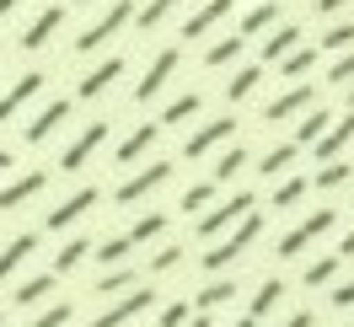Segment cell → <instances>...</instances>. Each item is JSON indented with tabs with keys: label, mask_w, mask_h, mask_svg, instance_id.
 <instances>
[{
	"label": "cell",
	"mask_w": 354,
	"mask_h": 327,
	"mask_svg": "<svg viewBox=\"0 0 354 327\" xmlns=\"http://www.w3.org/2000/svg\"><path fill=\"white\" fill-rule=\"evenodd\" d=\"M258 236H263V215H258V209H247V215L236 220L231 231H225V241H215V247L204 252V268L215 274V268H225V263H236V258H242V252H247V247H252Z\"/></svg>",
	"instance_id": "1"
},
{
	"label": "cell",
	"mask_w": 354,
	"mask_h": 327,
	"mask_svg": "<svg viewBox=\"0 0 354 327\" xmlns=\"http://www.w3.org/2000/svg\"><path fill=\"white\" fill-rule=\"evenodd\" d=\"M129 17H134V6H129V0H113V6H108V17H97V22H91L86 32L75 38V48H81V54H91V48H102V44L113 38V32H118V27L129 22Z\"/></svg>",
	"instance_id": "2"
},
{
	"label": "cell",
	"mask_w": 354,
	"mask_h": 327,
	"mask_svg": "<svg viewBox=\"0 0 354 327\" xmlns=\"http://www.w3.org/2000/svg\"><path fill=\"white\" fill-rule=\"evenodd\" d=\"M247 209H258V204H252V194H231L225 204H215L209 215H199V236H225V231H231Z\"/></svg>",
	"instance_id": "3"
},
{
	"label": "cell",
	"mask_w": 354,
	"mask_h": 327,
	"mask_svg": "<svg viewBox=\"0 0 354 327\" xmlns=\"http://www.w3.org/2000/svg\"><path fill=\"white\" fill-rule=\"evenodd\" d=\"M333 209H317V215H306L301 220V225H295V231H285V236H279V258H295V252H301V247H311V241L322 236V231H333Z\"/></svg>",
	"instance_id": "4"
},
{
	"label": "cell",
	"mask_w": 354,
	"mask_h": 327,
	"mask_svg": "<svg viewBox=\"0 0 354 327\" xmlns=\"http://www.w3.org/2000/svg\"><path fill=\"white\" fill-rule=\"evenodd\" d=\"M231 134H236V118H231V113H221V118H209V124H204L199 134H188L183 156H188V161H199V156H209L215 145H225Z\"/></svg>",
	"instance_id": "5"
},
{
	"label": "cell",
	"mask_w": 354,
	"mask_h": 327,
	"mask_svg": "<svg viewBox=\"0 0 354 327\" xmlns=\"http://www.w3.org/2000/svg\"><path fill=\"white\" fill-rule=\"evenodd\" d=\"M167 177H172V161H151L145 172H134V177H129V183H124V188H118L113 198H118V204H140V198L156 194V188H161Z\"/></svg>",
	"instance_id": "6"
},
{
	"label": "cell",
	"mask_w": 354,
	"mask_h": 327,
	"mask_svg": "<svg viewBox=\"0 0 354 327\" xmlns=\"http://www.w3.org/2000/svg\"><path fill=\"white\" fill-rule=\"evenodd\" d=\"M151 306H156V295H151V290H129L124 301H118V306H108V311H102V317H97L91 327H129L134 317H140V311H151Z\"/></svg>",
	"instance_id": "7"
},
{
	"label": "cell",
	"mask_w": 354,
	"mask_h": 327,
	"mask_svg": "<svg viewBox=\"0 0 354 327\" xmlns=\"http://www.w3.org/2000/svg\"><path fill=\"white\" fill-rule=\"evenodd\" d=\"M91 204H97V188H75L65 204H54V209H48L44 225H48V231H65V225H75L81 215H91Z\"/></svg>",
	"instance_id": "8"
},
{
	"label": "cell",
	"mask_w": 354,
	"mask_h": 327,
	"mask_svg": "<svg viewBox=\"0 0 354 327\" xmlns=\"http://www.w3.org/2000/svg\"><path fill=\"white\" fill-rule=\"evenodd\" d=\"M177 65H183V54H177V48H161V54L151 59V70H145V81H140V91H134V97H140V102H151L156 91L172 81V70H177Z\"/></svg>",
	"instance_id": "9"
},
{
	"label": "cell",
	"mask_w": 354,
	"mask_h": 327,
	"mask_svg": "<svg viewBox=\"0 0 354 327\" xmlns=\"http://www.w3.org/2000/svg\"><path fill=\"white\" fill-rule=\"evenodd\" d=\"M102 140H108V124H86V129H81L75 140H70V151L59 156V167H65V172H81V167H86V156L97 151Z\"/></svg>",
	"instance_id": "10"
},
{
	"label": "cell",
	"mask_w": 354,
	"mask_h": 327,
	"mask_svg": "<svg viewBox=\"0 0 354 327\" xmlns=\"http://www.w3.org/2000/svg\"><path fill=\"white\" fill-rule=\"evenodd\" d=\"M311 102H317V91H311L306 81H301V86H290L285 97H274V102L263 108V118H268V124H285V118H295V113H301V108H311Z\"/></svg>",
	"instance_id": "11"
},
{
	"label": "cell",
	"mask_w": 354,
	"mask_h": 327,
	"mask_svg": "<svg viewBox=\"0 0 354 327\" xmlns=\"http://www.w3.org/2000/svg\"><path fill=\"white\" fill-rule=\"evenodd\" d=\"M349 140H354V108L344 113L338 124H328V134L317 140V161H338V156H344V145H349Z\"/></svg>",
	"instance_id": "12"
},
{
	"label": "cell",
	"mask_w": 354,
	"mask_h": 327,
	"mask_svg": "<svg viewBox=\"0 0 354 327\" xmlns=\"http://www.w3.org/2000/svg\"><path fill=\"white\" fill-rule=\"evenodd\" d=\"M44 183H48V172H22L17 183H6V188H0V209H22L32 194H44Z\"/></svg>",
	"instance_id": "13"
},
{
	"label": "cell",
	"mask_w": 354,
	"mask_h": 327,
	"mask_svg": "<svg viewBox=\"0 0 354 327\" xmlns=\"http://www.w3.org/2000/svg\"><path fill=\"white\" fill-rule=\"evenodd\" d=\"M32 252H38V236H32V231L11 236L6 247H0V279H11V274H17V268H22L27 258H32Z\"/></svg>",
	"instance_id": "14"
},
{
	"label": "cell",
	"mask_w": 354,
	"mask_h": 327,
	"mask_svg": "<svg viewBox=\"0 0 354 327\" xmlns=\"http://www.w3.org/2000/svg\"><path fill=\"white\" fill-rule=\"evenodd\" d=\"M59 22H65V6H48V11H38L32 17V27L22 32V48H44L54 32H59Z\"/></svg>",
	"instance_id": "15"
},
{
	"label": "cell",
	"mask_w": 354,
	"mask_h": 327,
	"mask_svg": "<svg viewBox=\"0 0 354 327\" xmlns=\"http://www.w3.org/2000/svg\"><path fill=\"white\" fill-rule=\"evenodd\" d=\"M38 91H44V75H38V70H27L22 81H17V86L6 91V97H0V124H6V118H11L17 108H22V102H32Z\"/></svg>",
	"instance_id": "16"
},
{
	"label": "cell",
	"mask_w": 354,
	"mask_h": 327,
	"mask_svg": "<svg viewBox=\"0 0 354 327\" xmlns=\"http://www.w3.org/2000/svg\"><path fill=\"white\" fill-rule=\"evenodd\" d=\"M225 17H231V0H209V6H199V11L183 22V38H204V32L215 22H225Z\"/></svg>",
	"instance_id": "17"
},
{
	"label": "cell",
	"mask_w": 354,
	"mask_h": 327,
	"mask_svg": "<svg viewBox=\"0 0 354 327\" xmlns=\"http://www.w3.org/2000/svg\"><path fill=\"white\" fill-rule=\"evenodd\" d=\"M65 118H70V102H48V108L38 113L32 124H27V145H44V140H48L54 129H59Z\"/></svg>",
	"instance_id": "18"
},
{
	"label": "cell",
	"mask_w": 354,
	"mask_h": 327,
	"mask_svg": "<svg viewBox=\"0 0 354 327\" xmlns=\"http://www.w3.org/2000/svg\"><path fill=\"white\" fill-rule=\"evenodd\" d=\"M118 75H124V59H102L97 70H86V75H81V97H102Z\"/></svg>",
	"instance_id": "19"
},
{
	"label": "cell",
	"mask_w": 354,
	"mask_h": 327,
	"mask_svg": "<svg viewBox=\"0 0 354 327\" xmlns=\"http://www.w3.org/2000/svg\"><path fill=\"white\" fill-rule=\"evenodd\" d=\"M156 145V124H140L134 134H124V145H118V167H129V161H140V156Z\"/></svg>",
	"instance_id": "20"
},
{
	"label": "cell",
	"mask_w": 354,
	"mask_h": 327,
	"mask_svg": "<svg viewBox=\"0 0 354 327\" xmlns=\"http://www.w3.org/2000/svg\"><path fill=\"white\" fill-rule=\"evenodd\" d=\"M295 44H301V27H274V32H268V44H263V59H268V65H279Z\"/></svg>",
	"instance_id": "21"
},
{
	"label": "cell",
	"mask_w": 354,
	"mask_h": 327,
	"mask_svg": "<svg viewBox=\"0 0 354 327\" xmlns=\"http://www.w3.org/2000/svg\"><path fill=\"white\" fill-rule=\"evenodd\" d=\"M279 295H285V284H279V279H263V284H258V295H252V306H247V317H252V322H263L268 311L279 306Z\"/></svg>",
	"instance_id": "22"
},
{
	"label": "cell",
	"mask_w": 354,
	"mask_h": 327,
	"mask_svg": "<svg viewBox=\"0 0 354 327\" xmlns=\"http://www.w3.org/2000/svg\"><path fill=\"white\" fill-rule=\"evenodd\" d=\"M258 81H263V65H242L231 75V91H225V97H231V102H247V97L258 91Z\"/></svg>",
	"instance_id": "23"
},
{
	"label": "cell",
	"mask_w": 354,
	"mask_h": 327,
	"mask_svg": "<svg viewBox=\"0 0 354 327\" xmlns=\"http://www.w3.org/2000/svg\"><path fill=\"white\" fill-rule=\"evenodd\" d=\"M274 22H279V6H252L242 17V38H258V32H268Z\"/></svg>",
	"instance_id": "24"
},
{
	"label": "cell",
	"mask_w": 354,
	"mask_h": 327,
	"mask_svg": "<svg viewBox=\"0 0 354 327\" xmlns=\"http://www.w3.org/2000/svg\"><path fill=\"white\" fill-rule=\"evenodd\" d=\"M328 124H333L328 113H322V108H311L306 118H301V129H295V145H317V140L328 134Z\"/></svg>",
	"instance_id": "25"
},
{
	"label": "cell",
	"mask_w": 354,
	"mask_h": 327,
	"mask_svg": "<svg viewBox=\"0 0 354 327\" xmlns=\"http://www.w3.org/2000/svg\"><path fill=\"white\" fill-rule=\"evenodd\" d=\"M295 156H301V145H295V140H290V145H274V151L258 161V172H263V177H279L290 161H295Z\"/></svg>",
	"instance_id": "26"
},
{
	"label": "cell",
	"mask_w": 354,
	"mask_h": 327,
	"mask_svg": "<svg viewBox=\"0 0 354 327\" xmlns=\"http://www.w3.org/2000/svg\"><path fill=\"white\" fill-rule=\"evenodd\" d=\"M54 295V274H32V279L17 290V306H38V301H48Z\"/></svg>",
	"instance_id": "27"
},
{
	"label": "cell",
	"mask_w": 354,
	"mask_h": 327,
	"mask_svg": "<svg viewBox=\"0 0 354 327\" xmlns=\"http://www.w3.org/2000/svg\"><path fill=\"white\" fill-rule=\"evenodd\" d=\"M317 65V48H290L285 59H279V70H285L290 81H306V70Z\"/></svg>",
	"instance_id": "28"
},
{
	"label": "cell",
	"mask_w": 354,
	"mask_h": 327,
	"mask_svg": "<svg viewBox=\"0 0 354 327\" xmlns=\"http://www.w3.org/2000/svg\"><path fill=\"white\" fill-rule=\"evenodd\" d=\"M86 252H91V241H86V236H70L65 247H59V258H54V274H70L75 263L86 258Z\"/></svg>",
	"instance_id": "29"
},
{
	"label": "cell",
	"mask_w": 354,
	"mask_h": 327,
	"mask_svg": "<svg viewBox=\"0 0 354 327\" xmlns=\"http://www.w3.org/2000/svg\"><path fill=\"white\" fill-rule=\"evenodd\" d=\"M231 295H236V284H231V279H215V284H204V290H199V301H194V306H199V311H215V306H225Z\"/></svg>",
	"instance_id": "30"
},
{
	"label": "cell",
	"mask_w": 354,
	"mask_h": 327,
	"mask_svg": "<svg viewBox=\"0 0 354 327\" xmlns=\"http://www.w3.org/2000/svg\"><path fill=\"white\" fill-rule=\"evenodd\" d=\"M349 177H354V167H349V161H322V172L311 177V183H317V188H344Z\"/></svg>",
	"instance_id": "31"
},
{
	"label": "cell",
	"mask_w": 354,
	"mask_h": 327,
	"mask_svg": "<svg viewBox=\"0 0 354 327\" xmlns=\"http://www.w3.org/2000/svg\"><path fill=\"white\" fill-rule=\"evenodd\" d=\"M306 194H311V177H285V183H279V194H274V204L290 209V204H301Z\"/></svg>",
	"instance_id": "32"
},
{
	"label": "cell",
	"mask_w": 354,
	"mask_h": 327,
	"mask_svg": "<svg viewBox=\"0 0 354 327\" xmlns=\"http://www.w3.org/2000/svg\"><path fill=\"white\" fill-rule=\"evenodd\" d=\"M194 113H199V97H177V102H167V108H161V124L172 129V124H188Z\"/></svg>",
	"instance_id": "33"
},
{
	"label": "cell",
	"mask_w": 354,
	"mask_h": 327,
	"mask_svg": "<svg viewBox=\"0 0 354 327\" xmlns=\"http://www.w3.org/2000/svg\"><path fill=\"white\" fill-rule=\"evenodd\" d=\"M236 54H242V38H221V44L204 54V65H209V70H221V65H231Z\"/></svg>",
	"instance_id": "34"
},
{
	"label": "cell",
	"mask_w": 354,
	"mask_h": 327,
	"mask_svg": "<svg viewBox=\"0 0 354 327\" xmlns=\"http://www.w3.org/2000/svg\"><path fill=\"white\" fill-rule=\"evenodd\" d=\"M161 231H167V215H145V220H134V225H129V241L140 247V241L161 236Z\"/></svg>",
	"instance_id": "35"
},
{
	"label": "cell",
	"mask_w": 354,
	"mask_h": 327,
	"mask_svg": "<svg viewBox=\"0 0 354 327\" xmlns=\"http://www.w3.org/2000/svg\"><path fill=\"white\" fill-rule=\"evenodd\" d=\"M209 198H215V183H194V188L183 194V209H188V215H199V209H209Z\"/></svg>",
	"instance_id": "36"
},
{
	"label": "cell",
	"mask_w": 354,
	"mask_h": 327,
	"mask_svg": "<svg viewBox=\"0 0 354 327\" xmlns=\"http://www.w3.org/2000/svg\"><path fill=\"white\" fill-rule=\"evenodd\" d=\"M242 167H247V151H225L221 161H215V183H231Z\"/></svg>",
	"instance_id": "37"
},
{
	"label": "cell",
	"mask_w": 354,
	"mask_h": 327,
	"mask_svg": "<svg viewBox=\"0 0 354 327\" xmlns=\"http://www.w3.org/2000/svg\"><path fill=\"white\" fill-rule=\"evenodd\" d=\"M338 268H344V258H317V263L306 268V284H328Z\"/></svg>",
	"instance_id": "38"
},
{
	"label": "cell",
	"mask_w": 354,
	"mask_h": 327,
	"mask_svg": "<svg viewBox=\"0 0 354 327\" xmlns=\"http://www.w3.org/2000/svg\"><path fill=\"white\" fill-rule=\"evenodd\" d=\"M349 44H354V22H333L322 32V48H349Z\"/></svg>",
	"instance_id": "39"
},
{
	"label": "cell",
	"mask_w": 354,
	"mask_h": 327,
	"mask_svg": "<svg viewBox=\"0 0 354 327\" xmlns=\"http://www.w3.org/2000/svg\"><path fill=\"white\" fill-rule=\"evenodd\" d=\"M172 6H183V0H151V6L140 11V27H156V22H167V17H172Z\"/></svg>",
	"instance_id": "40"
},
{
	"label": "cell",
	"mask_w": 354,
	"mask_h": 327,
	"mask_svg": "<svg viewBox=\"0 0 354 327\" xmlns=\"http://www.w3.org/2000/svg\"><path fill=\"white\" fill-rule=\"evenodd\" d=\"M129 247H134L129 236H113V241H102V247H97V258H102V263H124V258H129Z\"/></svg>",
	"instance_id": "41"
},
{
	"label": "cell",
	"mask_w": 354,
	"mask_h": 327,
	"mask_svg": "<svg viewBox=\"0 0 354 327\" xmlns=\"http://www.w3.org/2000/svg\"><path fill=\"white\" fill-rule=\"evenodd\" d=\"M129 268H108V274H102V279H97V290H102V295H118V290H129Z\"/></svg>",
	"instance_id": "42"
},
{
	"label": "cell",
	"mask_w": 354,
	"mask_h": 327,
	"mask_svg": "<svg viewBox=\"0 0 354 327\" xmlns=\"http://www.w3.org/2000/svg\"><path fill=\"white\" fill-rule=\"evenodd\" d=\"M328 81H333V86H344V81H354V48H349V54H338V65L328 70Z\"/></svg>",
	"instance_id": "43"
},
{
	"label": "cell",
	"mask_w": 354,
	"mask_h": 327,
	"mask_svg": "<svg viewBox=\"0 0 354 327\" xmlns=\"http://www.w3.org/2000/svg\"><path fill=\"white\" fill-rule=\"evenodd\" d=\"M177 263H183V247L172 241V247H161V252L151 258V268H156V274H167V268H177Z\"/></svg>",
	"instance_id": "44"
},
{
	"label": "cell",
	"mask_w": 354,
	"mask_h": 327,
	"mask_svg": "<svg viewBox=\"0 0 354 327\" xmlns=\"http://www.w3.org/2000/svg\"><path fill=\"white\" fill-rule=\"evenodd\" d=\"M183 322H188V306H183V301L161 306V327H183Z\"/></svg>",
	"instance_id": "45"
},
{
	"label": "cell",
	"mask_w": 354,
	"mask_h": 327,
	"mask_svg": "<svg viewBox=\"0 0 354 327\" xmlns=\"http://www.w3.org/2000/svg\"><path fill=\"white\" fill-rule=\"evenodd\" d=\"M65 322H70V306H48V311H44L32 327H65Z\"/></svg>",
	"instance_id": "46"
},
{
	"label": "cell",
	"mask_w": 354,
	"mask_h": 327,
	"mask_svg": "<svg viewBox=\"0 0 354 327\" xmlns=\"http://www.w3.org/2000/svg\"><path fill=\"white\" fill-rule=\"evenodd\" d=\"M333 306H338V311H344V306H354V279H344L338 290H333Z\"/></svg>",
	"instance_id": "47"
},
{
	"label": "cell",
	"mask_w": 354,
	"mask_h": 327,
	"mask_svg": "<svg viewBox=\"0 0 354 327\" xmlns=\"http://www.w3.org/2000/svg\"><path fill=\"white\" fill-rule=\"evenodd\" d=\"M285 327H317V317H311V311H295V317H290Z\"/></svg>",
	"instance_id": "48"
},
{
	"label": "cell",
	"mask_w": 354,
	"mask_h": 327,
	"mask_svg": "<svg viewBox=\"0 0 354 327\" xmlns=\"http://www.w3.org/2000/svg\"><path fill=\"white\" fill-rule=\"evenodd\" d=\"M344 6H354V0H317V11H328V17H333V11H344Z\"/></svg>",
	"instance_id": "49"
},
{
	"label": "cell",
	"mask_w": 354,
	"mask_h": 327,
	"mask_svg": "<svg viewBox=\"0 0 354 327\" xmlns=\"http://www.w3.org/2000/svg\"><path fill=\"white\" fill-rule=\"evenodd\" d=\"M338 258H354V231H349L344 241H338Z\"/></svg>",
	"instance_id": "50"
},
{
	"label": "cell",
	"mask_w": 354,
	"mask_h": 327,
	"mask_svg": "<svg viewBox=\"0 0 354 327\" xmlns=\"http://www.w3.org/2000/svg\"><path fill=\"white\" fill-rule=\"evenodd\" d=\"M183 327H209V317H188V322H183Z\"/></svg>",
	"instance_id": "51"
},
{
	"label": "cell",
	"mask_w": 354,
	"mask_h": 327,
	"mask_svg": "<svg viewBox=\"0 0 354 327\" xmlns=\"http://www.w3.org/2000/svg\"><path fill=\"white\" fill-rule=\"evenodd\" d=\"M11 11H17V0H0V17H11Z\"/></svg>",
	"instance_id": "52"
},
{
	"label": "cell",
	"mask_w": 354,
	"mask_h": 327,
	"mask_svg": "<svg viewBox=\"0 0 354 327\" xmlns=\"http://www.w3.org/2000/svg\"><path fill=\"white\" fill-rule=\"evenodd\" d=\"M0 172H11V151H0Z\"/></svg>",
	"instance_id": "53"
},
{
	"label": "cell",
	"mask_w": 354,
	"mask_h": 327,
	"mask_svg": "<svg viewBox=\"0 0 354 327\" xmlns=\"http://www.w3.org/2000/svg\"><path fill=\"white\" fill-rule=\"evenodd\" d=\"M231 327H258V322H252V317H242V322H231Z\"/></svg>",
	"instance_id": "54"
},
{
	"label": "cell",
	"mask_w": 354,
	"mask_h": 327,
	"mask_svg": "<svg viewBox=\"0 0 354 327\" xmlns=\"http://www.w3.org/2000/svg\"><path fill=\"white\" fill-rule=\"evenodd\" d=\"M349 108H354V91H349Z\"/></svg>",
	"instance_id": "55"
},
{
	"label": "cell",
	"mask_w": 354,
	"mask_h": 327,
	"mask_svg": "<svg viewBox=\"0 0 354 327\" xmlns=\"http://www.w3.org/2000/svg\"><path fill=\"white\" fill-rule=\"evenodd\" d=\"M75 6H86V0H75Z\"/></svg>",
	"instance_id": "56"
},
{
	"label": "cell",
	"mask_w": 354,
	"mask_h": 327,
	"mask_svg": "<svg viewBox=\"0 0 354 327\" xmlns=\"http://www.w3.org/2000/svg\"><path fill=\"white\" fill-rule=\"evenodd\" d=\"M0 322H6V317H0Z\"/></svg>",
	"instance_id": "57"
}]
</instances>
